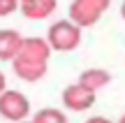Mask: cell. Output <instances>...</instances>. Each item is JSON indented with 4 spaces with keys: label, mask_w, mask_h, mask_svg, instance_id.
<instances>
[{
    "label": "cell",
    "mask_w": 125,
    "mask_h": 123,
    "mask_svg": "<svg viewBox=\"0 0 125 123\" xmlns=\"http://www.w3.org/2000/svg\"><path fill=\"white\" fill-rule=\"evenodd\" d=\"M21 123H30V121H21Z\"/></svg>",
    "instance_id": "obj_16"
},
{
    "label": "cell",
    "mask_w": 125,
    "mask_h": 123,
    "mask_svg": "<svg viewBox=\"0 0 125 123\" xmlns=\"http://www.w3.org/2000/svg\"><path fill=\"white\" fill-rule=\"evenodd\" d=\"M30 123H67V116L62 114L60 109H53V107H46V109H40L35 116H32Z\"/></svg>",
    "instance_id": "obj_9"
},
{
    "label": "cell",
    "mask_w": 125,
    "mask_h": 123,
    "mask_svg": "<svg viewBox=\"0 0 125 123\" xmlns=\"http://www.w3.org/2000/svg\"><path fill=\"white\" fill-rule=\"evenodd\" d=\"M51 58V46L42 37H23L21 49H19L16 58L12 60V67L19 79L23 81H40L46 74Z\"/></svg>",
    "instance_id": "obj_1"
},
{
    "label": "cell",
    "mask_w": 125,
    "mask_h": 123,
    "mask_svg": "<svg viewBox=\"0 0 125 123\" xmlns=\"http://www.w3.org/2000/svg\"><path fill=\"white\" fill-rule=\"evenodd\" d=\"M58 7V0H32V2H21V14L26 19H32V21H40V19H46L53 14V9Z\"/></svg>",
    "instance_id": "obj_7"
},
{
    "label": "cell",
    "mask_w": 125,
    "mask_h": 123,
    "mask_svg": "<svg viewBox=\"0 0 125 123\" xmlns=\"http://www.w3.org/2000/svg\"><path fill=\"white\" fill-rule=\"evenodd\" d=\"M86 123H111V121H109V119H104V116H90Z\"/></svg>",
    "instance_id": "obj_11"
},
{
    "label": "cell",
    "mask_w": 125,
    "mask_h": 123,
    "mask_svg": "<svg viewBox=\"0 0 125 123\" xmlns=\"http://www.w3.org/2000/svg\"><path fill=\"white\" fill-rule=\"evenodd\" d=\"M5 84H7V79H5V74H2V72H0V93H2V91H5Z\"/></svg>",
    "instance_id": "obj_12"
},
{
    "label": "cell",
    "mask_w": 125,
    "mask_h": 123,
    "mask_svg": "<svg viewBox=\"0 0 125 123\" xmlns=\"http://www.w3.org/2000/svg\"><path fill=\"white\" fill-rule=\"evenodd\" d=\"M21 33L12 30V28H2L0 30V60H14L21 49Z\"/></svg>",
    "instance_id": "obj_6"
},
{
    "label": "cell",
    "mask_w": 125,
    "mask_h": 123,
    "mask_svg": "<svg viewBox=\"0 0 125 123\" xmlns=\"http://www.w3.org/2000/svg\"><path fill=\"white\" fill-rule=\"evenodd\" d=\"M19 2H32V0H19Z\"/></svg>",
    "instance_id": "obj_15"
},
{
    "label": "cell",
    "mask_w": 125,
    "mask_h": 123,
    "mask_svg": "<svg viewBox=\"0 0 125 123\" xmlns=\"http://www.w3.org/2000/svg\"><path fill=\"white\" fill-rule=\"evenodd\" d=\"M28 114H30V102L21 91H7L5 88L0 93V116L2 119L21 123L28 119Z\"/></svg>",
    "instance_id": "obj_4"
},
{
    "label": "cell",
    "mask_w": 125,
    "mask_h": 123,
    "mask_svg": "<svg viewBox=\"0 0 125 123\" xmlns=\"http://www.w3.org/2000/svg\"><path fill=\"white\" fill-rule=\"evenodd\" d=\"M62 105L70 112H86L95 105V93L83 88L81 84H72L62 91Z\"/></svg>",
    "instance_id": "obj_5"
},
{
    "label": "cell",
    "mask_w": 125,
    "mask_h": 123,
    "mask_svg": "<svg viewBox=\"0 0 125 123\" xmlns=\"http://www.w3.org/2000/svg\"><path fill=\"white\" fill-rule=\"evenodd\" d=\"M19 7H21L19 0H0V16H9V14H14Z\"/></svg>",
    "instance_id": "obj_10"
},
{
    "label": "cell",
    "mask_w": 125,
    "mask_h": 123,
    "mask_svg": "<svg viewBox=\"0 0 125 123\" xmlns=\"http://www.w3.org/2000/svg\"><path fill=\"white\" fill-rule=\"evenodd\" d=\"M121 16L125 19V0H123V5H121Z\"/></svg>",
    "instance_id": "obj_13"
},
{
    "label": "cell",
    "mask_w": 125,
    "mask_h": 123,
    "mask_svg": "<svg viewBox=\"0 0 125 123\" xmlns=\"http://www.w3.org/2000/svg\"><path fill=\"white\" fill-rule=\"evenodd\" d=\"M109 81H111V74H109L107 70H102V67H90V70H83V72H81V77H79V81H76V84H81L83 88L97 93L100 88H104Z\"/></svg>",
    "instance_id": "obj_8"
},
{
    "label": "cell",
    "mask_w": 125,
    "mask_h": 123,
    "mask_svg": "<svg viewBox=\"0 0 125 123\" xmlns=\"http://www.w3.org/2000/svg\"><path fill=\"white\" fill-rule=\"evenodd\" d=\"M46 44L51 51H74L81 44V28L72 21H56L46 33Z\"/></svg>",
    "instance_id": "obj_2"
},
{
    "label": "cell",
    "mask_w": 125,
    "mask_h": 123,
    "mask_svg": "<svg viewBox=\"0 0 125 123\" xmlns=\"http://www.w3.org/2000/svg\"><path fill=\"white\" fill-rule=\"evenodd\" d=\"M118 123H125V114H123V116H121V121H118Z\"/></svg>",
    "instance_id": "obj_14"
},
{
    "label": "cell",
    "mask_w": 125,
    "mask_h": 123,
    "mask_svg": "<svg viewBox=\"0 0 125 123\" xmlns=\"http://www.w3.org/2000/svg\"><path fill=\"white\" fill-rule=\"evenodd\" d=\"M109 5L111 0H72L70 21L79 28H88L100 21V16L109 9Z\"/></svg>",
    "instance_id": "obj_3"
}]
</instances>
